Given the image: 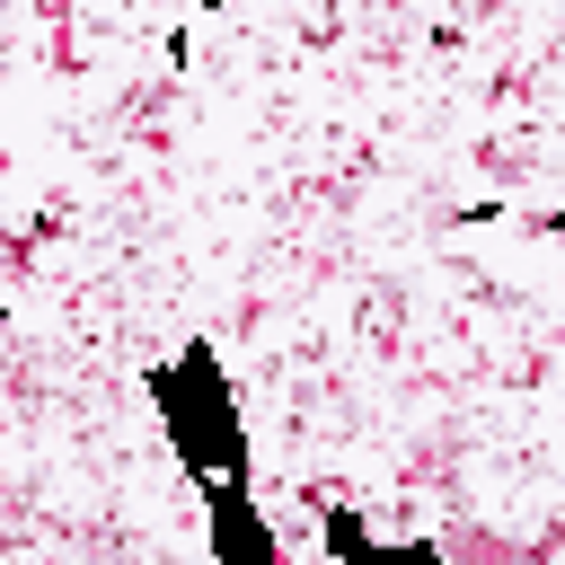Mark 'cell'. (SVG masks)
<instances>
[{
    "label": "cell",
    "mask_w": 565,
    "mask_h": 565,
    "mask_svg": "<svg viewBox=\"0 0 565 565\" xmlns=\"http://www.w3.org/2000/svg\"><path fill=\"white\" fill-rule=\"evenodd\" d=\"M150 406H159V424H168V441H177V459L203 494L247 486V424H238V388H230L212 344H185L177 362H159Z\"/></svg>",
    "instance_id": "cell-1"
}]
</instances>
